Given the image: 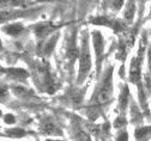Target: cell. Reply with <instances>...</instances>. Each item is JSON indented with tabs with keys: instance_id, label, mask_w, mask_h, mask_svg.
I'll use <instances>...</instances> for the list:
<instances>
[{
	"instance_id": "277c9868",
	"label": "cell",
	"mask_w": 151,
	"mask_h": 141,
	"mask_svg": "<svg viewBox=\"0 0 151 141\" xmlns=\"http://www.w3.org/2000/svg\"><path fill=\"white\" fill-rule=\"evenodd\" d=\"M21 30H22V26H21V25H18V24H16V25H11V26L6 28V31H7L9 34H11V35H17V34H19Z\"/></svg>"
},
{
	"instance_id": "5b68a950",
	"label": "cell",
	"mask_w": 151,
	"mask_h": 141,
	"mask_svg": "<svg viewBox=\"0 0 151 141\" xmlns=\"http://www.w3.org/2000/svg\"><path fill=\"white\" fill-rule=\"evenodd\" d=\"M118 141H127V134L122 133L121 135H119L118 136Z\"/></svg>"
},
{
	"instance_id": "6da1fadb",
	"label": "cell",
	"mask_w": 151,
	"mask_h": 141,
	"mask_svg": "<svg viewBox=\"0 0 151 141\" xmlns=\"http://www.w3.org/2000/svg\"><path fill=\"white\" fill-rule=\"evenodd\" d=\"M110 94H111V80H110V78L108 77V78L106 79L104 84L102 85V87H101L99 94H97V102H99L100 104H103V103L108 102Z\"/></svg>"
},
{
	"instance_id": "3957f363",
	"label": "cell",
	"mask_w": 151,
	"mask_h": 141,
	"mask_svg": "<svg viewBox=\"0 0 151 141\" xmlns=\"http://www.w3.org/2000/svg\"><path fill=\"white\" fill-rule=\"evenodd\" d=\"M151 133V128H144V129H138L137 133H136V136H137V140L139 141H146L149 135Z\"/></svg>"
},
{
	"instance_id": "7a4b0ae2",
	"label": "cell",
	"mask_w": 151,
	"mask_h": 141,
	"mask_svg": "<svg viewBox=\"0 0 151 141\" xmlns=\"http://www.w3.org/2000/svg\"><path fill=\"white\" fill-rule=\"evenodd\" d=\"M89 68H90V56L86 52H84L83 55L81 56V72H82V74L83 75L86 74Z\"/></svg>"
}]
</instances>
